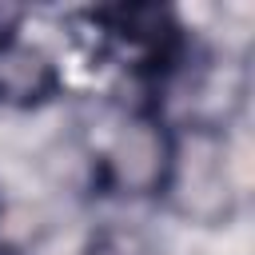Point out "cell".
Returning a JSON list of instances; mask_svg holds the SVG:
<instances>
[{"label":"cell","instance_id":"obj_1","mask_svg":"<svg viewBox=\"0 0 255 255\" xmlns=\"http://www.w3.org/2000/svg\"><path fill=\"white\" fill-rule=\"evenodd\" d=\"M175 135L155 116H131L116 128L108 147L100 151V179L108 191L128 199L163 195L175 175Z\"/></svg>","mask_w":255,"mask_h":255},{"label":"cell","instance_id":"obj_2","mask_svg":"<svg viewBox=\"0 0 255 255\" xmlns=\"http://www.w3.org/2000/svg\"><path fill=\"white\" fill-rule=\"evenodd\" d=\"M60 92V64L16 32H0V104L40 108Z\"/></svg>","mask_w":255,"mask_h":255}]
</instances>
